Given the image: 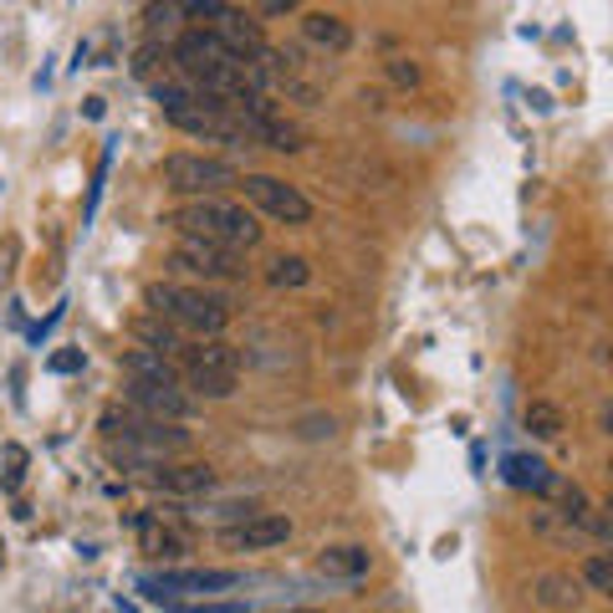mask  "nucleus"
Instances as JSON below:
<instances>
[{"mask_svg":"<svg viewBox=\"0 0 613 613\" xmlns=\"http://www.w3.org/2000/svg\"><path fill=\"white\" fill-rule=\"evenodd\" d=\"M180 231V241H205V246H220V250H256L261 246V225L250 210L231 205V199H189L180 205L174 216L164 220Z\"/></svg>","mask_w":613,"mask_h":613,"instance_id":"nucleus-1","label":"nucleus"},{"mask_svg":"<svg viewBox=\"0 0 613 613\" xmlns=\"http://www.w3.org/2000/svg\"><path fill=\"white\" fill-rule=\"evenodd\" d=\"M154 317H164L169 328H180L184 338H220V332L231 328V307L210 292H195V286H174V282H154L144 292Z\"/></svg>","mask_w":613,"mask_h":613,"instance_id":"nucleus-2","label":"nucleus"},{"mask_svg":"<svg viewBox=\"0 0 613 613\" xmlns=\"http://www.w3.org/2000/svg\"><path fill=\"white\" fill-rule=\"evenodd\" d=\"M174 368H180V383H189L199 399H231L235 373H241V353L225 338H205V343H184Z\"/></svg>","mask_w":613,"mask_h":613,"instance_id":"nucleus-3","label":"nucleus"},{"mask_svg":"<svg viewBox=\"0 0 613 613\" xmlns=\"http://www.w3.org/2000/svg\"><path fill=\"white\" fill-rule=\"evenodd\" d=\"M98 425H102V434H108V445H133V450H144L149 461L180 455V450L189 445V434H184V430L159 425V419L138 415V409H123V404H108Z\"/></svg>","mask_w":613,"mask_h":613,"instance_id":"nucleus-4","label":"nucleus"},{"mask_svg":"<svg viewBox=\"0 0 613 613\" xmlns=\"http://www.w3.org/2000/svg\"><path fill=\"white\" fill-rule=\"evenodd\" d=\"M225 588H241V573L235 567H184V573H149L138 578V593L149 603H184V598H205V593H225Z\"/></svg>","mask_w":613,"mask_h":613,"instance_id":"nucleus-5","label":"nucleus"},{"mask_svg":"<svg viewBox=\"0 0 613 613\" xmlns=\"http://www.w3.org/2000/svg\"><path fill=\"white\" fill-rule=\"evenodd\" d=\"M235 180H241V169L225 164V159H210V154H169L164 159V184L174 195L216 199L220 189H231Z\"/></svg>","mask_w":613,"mask_h":613,"instance_id":"nucleus-6","label":"nucleus"},{"mask_svg":"<svg viewBox=\"0 0 613 613\" xmlns=\"http://www.w3.org/2000/svg\"><path fill=\"white\" fill-rule=\"evenodd\" d=\"M241 189H246V199L261 210V216L282 220V225H307L312 220V199L302 195L297 184L277 180V174H241Z\"/></svg>","mask_w":613,"mask_h":613,"instance_id":"nucleus-7","label":"nucleus"},{"mask_svg":"<svg viewBox=\"0 0 613 613\" xmlns=\"http://www.w3.org/2000/svg\"><path fill=\"white\" fill-rule=\"evenodd\" d=\"M123 399H128V409L138 415L159 419V425H184V419H195V394H184V383H144V379H128L123 383Z\"/></svg>","mask_w":613,"mask_h":613,"instance_id":"nucleus-8","label":"nucleus"},{"mask_svg":"<svg viewBox=\"0 0 613 613\" xmlns=\"http://www.w3.org/2000/svg\"><path fill=\"white\" fill-rule=\"evenodd\" d=\"M169 271H189V277H205V282H235L241 277V261L231 250L205 246V241H180L169 250Z\"/></svg>","mask_w":613,"mask_h":613,"instance_id":"nucleus-9","label":"nucleus"},{"mask_svg":"<svg viewBox=\"0 0 613 613\" xmlns=\"http://www.w3.org/2000/svg\"><path fill=\"white\" fill-rule=\"evenodd\" d=\"M286 537H292V522L282 512H256L246 516L241 527H225L220 531V542L235 552H266V548H282Z\"/></svg>","mask_w":613,"mask_h":613,"instance_id":"nucleus-10","label":"nucleus"},{"mask_svg":"<svg viewBox=\"0 0 613 613\" xmlns=\"http://www.w3.org/2000/svg\"><path fill=\"white\" fill-rule=\"evenodd\" d=\"M210 36H216L220 47L231 51V57H241V62H256L266 51V36H261V26L246 16V11H235V5H225L216 21H210Z\"/></svg>","mask_w":613,"mask_h":613,"instance_id":"nucleus-11","label":"nucleus"},{"mask_svg":"<svg viewBox=\"0 0 613 613\" xmlns=\"http://www.w3.org/2000/svg\"><path fill=\"white\" fill-rule=\"evenodd\" d=\"M501 476H506L512 491H527V496H548L552 486H557L552 465L542 461V455H531V450H512V455L501 461Z\"/></svg>","mask_w":613,"mask_h":613,"instance_id":"nucleus-12","label":"nucleus"},{"mask_svg":"<svg viewBox=\"0 0 613 613\" xmlns=\"http://www.w3.org/2000/svg\"><path fill=\"white\" fill-rule=\"evenodd\" d=\"M138 548L149 557H184L189 552V531H180L174 522H164V512H144L138 516Z\"/></svg>","mask_w":613,"mask_h":613,"instance_id":"nucleus-13","label":"nucleus"},{"mask_svg":"<svg viewBox=\"0 0 613 613\" xmlns=\"http://www.w3.org/2000/svg\"><path fill=\"white\" fill-rule=\"evenodd\" d=\"M154 486H159V491H169V496H205V491L216 486V470H210L205 461L164 465V470L154 476Z\"/></svg>","mask_w":613,"mask_h":613,"instance_id":"nucleus-14","label":"nucleus"},{"mask_svg":"<svg viewBox=\"0 0 613 613\" xmlns=\"http://www.w3.org/2000/svg\"><path fill=\"white\" fill-rule=\"evenodd\" d=\"M578 598H583L578 578H573V573H557V567L531 583V603H537V609H548V613H573L578 609Z\"/></svg>","mask_w":613,"mask_h":613,"instance_id":"nucleus-15","label":"nucleus"},{"mask_svg":"<svg viewBox=\"0 0 613 613\" xmlns=\"http://www.w3.org/2000/svg\"><path fill=\"white\" fill-rule=\"evenodd\" d=\"M302 36H307L317 51H348L353 47V26L338 16V11H307V16H302Z\"/></svg>","mask_w":613,"mask_h":613,"instance_id":"nucleus-16","label":"nucleus"},{"mask_svg":"<svg viewBox=\"0 0 613 613\" xmlns=\"http://www.w3.org/2000/svg\"><path fill=\"white\" fill-rule=\"evenodd\" d=\"M133 338H138V348L144 353H159V358H180L184 353V332L180 328H169L164 317H133Z\"/></svg>","mask_w":613,"mask_h":613,"instance_id":"nucleus-17","label":"nucleus"},{"mask_svg":"<svg viewBox=\"0 0 613 613\" xmlns=\"http://www.w3.org/2000/svg\"><path fill=\"white\" fill-rule=\"evenodd\" d=\"M368 567H373L368 548H353V542H343V548H328L322 557H317V573H322V578H343V583L368 578Z\"/></svg>","mask_w":613,"mask_h":613,"instance_id":"nucleus-18","label":"nucleus"},{"mask_svg":"<svg viewBox=\"0 0 613 613\" xmlns=\"http://www.w3.org/2000/svg\"><path fill=\"white\" fill-rule=\"evenodd\" d=\"M123 373H128V379H144V383H180L174 358H159V353H144V348L123 353Z\"/></svg>","mask_w":613,"mask_h":613,"instance_id":"nucleus-19","label":"nucleus"},{"mask_svg":"<svg viewBox=\"0 0 613 613\" xmlns=\"http://www.w3.org/2000/svg\"><path fill=\"white\" fill-rule=\"evenodd\" d=\"M522 425H527L531 440H557L563 434V409L548 404V399H531L527 409H522Z\"/></svg>","mask_w":613,"mask_h":613,"instance_id":"nucleus-20","label":"nucleus"},{"mask_svg":"<svg viewBox=\"0 0 613 613\" xmlns=\"http://www.w3.org/2000/svg\"><path fill=\"white\" fill-rule=\"evenodd\" d=\"M266 282L277 286V292H297V286L312 282V266L302 261V256H271V266H266Z\"/></svg>","mask_w":613,"mask_h":613,"instance_id":"nucleus-21","label":"nucleus"},{"mask_svg":"<svg viewBox=\"0 0 613 613\" xmlns=\"http://www.w3.org/2000/svg\"><path fill=\"white\" fill-rule=\"evenodd\" d=\"M0 465H5L0 470V491H21V481H26V445L11 440V445L0 450Z\"/></svg>","mask_w":613,"mask_h":613,"instance_id":"nucleus-22","label":"nucleus"},{"mask_svg":"<svg viewBox=\"0 0 613 613\" xmlns=\"http://www.w3.org/2000/svg\"><path fill=\"white\" fill-rule=\"evenodd\" d=\"M552 491H557V501H563V516H567V522H573V527H583V522H588V496H583V486L557 481Z\"/></svg>","mask_w":613,"mask_h":613,"instance_id":"nucleus-23","label":"nucleus"},{"mask_svg":"<svg viewBox=\"0 0 613 613\" xmlns=\"http://www.w3.org/2000/svg\"><path fill=\"white\" fill-rule=\"evenodd\" d=\"M583 583H588L593 593H613V563L603 552H593V557L583 563Z\"/></svg>","mask_w":613,"mask_h":613,"instance_id":"nucleus-24","label":"nucleus"},{"mask_svg":"<svg viewBox=\"0 0 613 613\" xmlns=\"http://www.w3.org/2000/svg\"><path fill=\"white\" fill-rule=\"evenodd\" d=\"M169 609L174 613H250V603L246 598H216V603L205 598V603H169Z\"/></svg>","mask_w":613,"mask_h":613,"instance_id":"nucleus-25","label":"nucleus"},{"mask_svg":"<svg viewBox=\"0 0 613 613\" xmlns=\"http://www.w3.org/2000/svg\"><path fill=\"white\" fill-rule=\"evenodd\" d=\"M159 57H164V51H159V47H144V51H138V62H133V72H138V77H144V83H159Z\"/></svg>","mask_w":613,"mask_h":613,"instance_id":"nucleus-26","label":"nucleus"},{"mask_svg":"<svg viewBox=\"0 0 613 613\" xmlns=\"http://www.w3.org/2000/svg\"><path fill=\"white\" fill-rule=\"evenodd\" d=\"M389 77H394L399 87H419V66L409 62V57H394V62H389Z\"/></svg>","mask_w":613,"mask_h":613,"instance_id":"nucleus-27","label":"nucleus"},{"mask_svg":"<svg viewBox=\"0 0 613 613\" xmlns=\"http://www.w3.org/2000/svg\"><path fill=\"white\" fill-rule=\"evenodd\" d=\"M220 11H225V0H184L180 5V16H210V21H216Z\"/></svg>","mask_w":613,"mask_h":613,"instance_id":"nucleus-28","label":"nucleus"},{"mask_svg":"<svg viewBox=\"0 0 613 613\" xmlns=\"http://www.w3.org/2000/svg\"><path fill=\"white\" fill-rule=\"evenodd\" d=\"M83 364H87L83 348H66V353H57V358H51V373H77Z\"/></svg>","mask_w":613,"mask_h":613,"instance_id":"nucleus-29","label":"nucleus"},{"mask_svg":"<svg viewBox=\"0 0 613 613\" xmlns=\"http://www.w3.org/2000/svg\"><path fill=\"white\" fill-rule=\"evenodd\" d=\"M286 613H307V609H286Z\"/></svg>","mask_w":613,"mask_h":613,"instance_id":"nucleus-30","label":"nucleus"}]
</instances>
